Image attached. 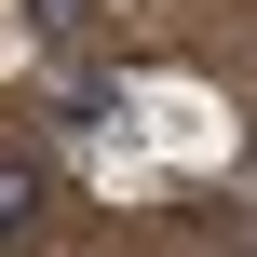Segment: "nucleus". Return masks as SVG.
I'll return each instance as SVG.
<instances>
[{
  "label": "nucleus",
  "mask_w": 257,
  "mask_h": 257,
  "mask_svg": "<svg viewBox=\"0 0 257 257\" xmlns=\"http://www.w3.org/2000/svg\"><path fill=\"white\" fill-rule=\"evenodd\" d=\"M41 203H54L41 149H27V136H0V257H27V244H41Z\"/></svg>",
  "instance_id": "1"
},
{
  "label": "nucleus",
  "mask_w": 257,
  "mask_h": 257,
  "mask_svg": "<svg viewBox=\"0 0 257 257\" xmlns=\"http://www.w3.org/2000/svg\"><path fill=\"white\" fill-rule=\"evenodd\" d=\"M14 27H27L41 54H68V41H81V0H14Z\"/></svg>",
  "instance_id": "2"
},
{
  "label": "nucleus",
  "mask_w": 257,
  "mask_h": 257,
  "mask_svg": "<svg viewBox=\"0 0 257 257\" xmlns=\"http://www.w3.org/2000/svg\"><path fill=\"white\" fill-rule=\"evenodd\" d=\"M244 257H257V230H244Z\"/></svg>",
  "instance_id": "3"
}]
</instances>
